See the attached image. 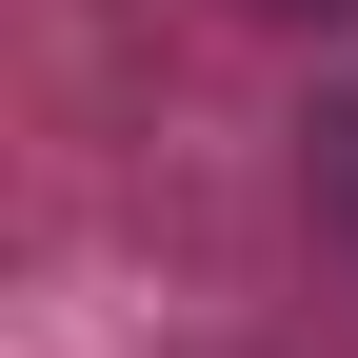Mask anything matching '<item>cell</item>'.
Returning a JSON list of instances; mask_svg holds the SVG:
<instances>
[{
    "instance_id": "6da1fadb",
    "label": "cell",
    "mask_w": 358,
    "mask_h": 358,
    "mask_svg": "<svg viewBox=\"0 0 358 358\" xmlns=\"http://www.w3.org/2000/svg\"><path fill=\"white\" fill-rule=\"evenodd\" d=\"M299 20H338V0H299Z\"/></svg>"
}]
</instances>
